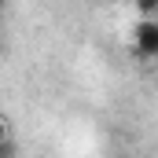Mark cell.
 I'll use <instances>...</instances> for the list:
<instances>
[{
  "label": "cell",
  "mask_w": 158,
  "mask_h": 158,
  "mask_svg": "<svg viewBox=\"0 0 158 158\" xmlns=\"http://www.w3.org/2000/svg\"><path fill=\"white\" fill-rule=\"evenodd\" d=\"M15 151H19V147H15V136H11V129L4 125V143H0V158H15Z\"/></svg>",
  "instance_id": "2"
},
{
  "label": "cell",
  "mask_w": 158,
  "mask_h": 158,
  "mask_svg": "<svg viewBox=\"0 0 158 158\" xmlns=\"http://www.w3.org/2000/svg\"><path fill=\"white\" fill-rule=\"evenodd\" d=\"M132 48H136L140 59H158V19H140L136 22Z\"/></svg>",
  "instance_id": "1"
}]
</instances>
